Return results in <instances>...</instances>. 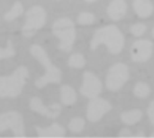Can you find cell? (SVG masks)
<instances>
[{
    "label": "cell",
    "instance_id": "cell-4",
    "mask_svg": "<svg viewBox=\"0 0 154 138\" xmlns=\"http://www.w3.org/2000/svg\"><path fill=\"white\" fill-rule=\"evenodd\" d=\"M52 32L60 39L59 48L62 51L69 52L76 39V30L72 21L69 18L59 19L52 25Z\"/></svg>",
    "mask_w": 154,
    "mask_h": 138
},
{
    "label": "cell",
    "instance_id": "cell-23",
    "mask_svg": "<svg viewBox=\"0 0 154 138\" xmlns=\"http://www.w3.org/2000/svg\"><path fill=\"white\" fill-rule=\"evenodd\" d=\"M146 31V26L143 23H136L131 27V31L134 36H141Z\"/></svg>",
    "mask_w": 154,
    "mask_h": 138
},
{
    "label": "cell",
    "instance_id": "cell-1",
    "mask_svg": "<svg viewBox=\"0 0 154 138\" xmlns=\"http://www.w3.org/2000/svg\"><path fill=\"white\" fill-rule=\"evenodd\" d=\"M100 44H105L112 54H118L124 48L125 38L116 26L108 25L96 31L90 48L92 50H95Z\"/></svg>",
    "mask_w": 154,
    "mask_h": 138
},
{
    "label": "cell",
    "instance_id": "cell-22",
    "mask_svg": "<svg viewBox=\"0 0 154 138\" xmlns=\"http://www.w3.org/2000/svg\"><path fill=\"white\" fill-rule=\"evenodd\" d=\"M94 22H95V16L90 13H81L78 17V22L83 25L91 24Z\"/></svg>",
    "mask_w": 154,
    "mask_h": 138
},
{
    "label": "cell",
    "instance_id": "cell-25",
    "mask_svg": "<svg viewBox=\"0 0 154 138\" xmlns=\"http://www.w3.org/2000/svg\"><path fill=\"white\" fill-rule=\"evenodd\" d=\"M119 137H132V134H131V132L128 129H123L120 132Z\"/></svg>",
    "mask_w": 154,
    "mask_h": 138
},
{
    "label": "cell",
    "instance_id": "cell-5",
    "mask_svg": "<svg viewBox=\"0 0 154 138\" xmlns=\"http://www.w3.org/2000/svg\"><path fill=\"white\" fill-rule=\"evenodd\" d=\"M11 129L16 137H23L24 127L23 116L16 111H9L0 115V132Z\"/></svg>",
    "mask_w": 154,
    "mask_h": 138
},
{
    "label": "cell",
    "instance_id": "cell-28",
    "mask_svg": "<svg viewBox=\"0 0 154 138\" xmlns=\"http://www.w3.org/2000/svg\"><path fill=\"white\" fill-rule=\"evenodd\" d=\"M152 34H153V36H154V28H153V30H152Z\"/></svg>",
    "mask_w": 154,
    "mask_h": 138
},
{
    "label": "cell",
    "instance_id": "cell-27",
    "mask_svg": "<svg viewBox=\"0 0 154 138\" xmlns=\"http://www.w3.org/2000/svg\"><path fill=\"white\" fill-rule=\"evenodd\" d=\"M87 2H89V3H91V2H94V1H96V0H86Z\"/></svg>",
    "mask_w": 154,
    "mask_h": 138
},
{
    "label": "cell",
    "instance_id": "cell-8",
    "mask_svg": "<svg viewBox=\"0 0 154 138\" xmlns=\"http://www.w3.org/2000/svg\"><path fill=\"white\" fill-rule=\"evenodd\" d=\"M102 91L101 81L92 73L86 72L83 76V84L80 88V93L88 98L97 97Z\"/></svg>",
    "mask_w": 154,
    "mask_h": 138
},
{
    "label": "cell",
    "instance_id": "cell-2",
    "mask_svg": "<svg viewBox=\"0 0 154 138\" xmlns=\"http://www.w3.org/2000/svg\"><path fill=\"white\" fill-rule=\"evenodd\" d=\"M30 52L45 68L44 75L35 81V86L42 89L48 84L60 83L61 80V72L51 62L45 50L41 46L35 44L30 48Z\"/></svg>",
    "mask_w": 154,
    "mask_h": 138
},
{
    "label": "cell",
    "instance_id": "cell-29",
    "mask_svg": "<svg viewBox=\"0 0 154 138\" xmlns=\"http://www.w3.org/2000/svg\"><path fill=\"white\" fill-rule=\"evenodd\" d=\"M152 137H154V133H153V134H152Z\"/></svg>",
    "mask_w": 154,
    "mask_h": 138
},
{
    "label": "cell",
    "instance_id": "cell-6",
    "mask_svg": "<svg viewBox=\"0 0 154 138\" xmlns=\"http://www.w3.org/2000/svg\"><path fill=\"white\" fill-rule=\"evenodd\" d=\"M129 79L128 67L122 63L114 65L106 77V87L112 92L120 90Z\"/></svg>",
    "mask_w": 154,
    "mask_h": 138
},
{
    "label": "cell",
    "instance_id": "cell-9",
    "mask_svg": "<svg viewBox=\"0 0 154 138\" xmlns=\"http://www.w3.org/2000/svg\"><path fill=\"white\" fill-rule=\"evenodd\" d=\"M112 109L111 104L103 99L100 98H93L88 106L87 111V117L89 121L97 122L102 119V117Z\"/></svg>",
    "mask_w": 154,
    "mask_h": 138
},
{
    "label": "cell",
    "instance_id": "cell-15",
    "mask_svg": "<svg viewBox=\"0 0 154 138\" xmlns=\"http://www.w3.org/2000/svg\"><path fill=\"white\" fill-rule=\"evenodd\" d=\"M60 99H61V102L64 105L69 106L76 102L77 94L73 88H71L69 85H64L60 89Z\"/></svg>",
    "mask_w": 154,
    "mask_h": 138
},
{
    "label": "cell",
    "instance_id": "cell-26",
    "mask_svg": "<svg viewBox=\"0 0 154 138\" xmlns=\"http://www.w3.org/2000/svg\"><path fill=\"white\" fill-rule=\"evenodd\" d=\"M136 137H144V135H143V132H139V133L136 135Z\"/></svg>",
    "mask_w": 154,
    "mask_h": 138
},
{
    "label": "cell",
    "instance_id": "cell-16",
    "mask_svg": "<svg viewBox=\"0 0 154 138\" xmlns=\"http://www.w3.org/2000/svg\"><path fill=\"white\" fill-rule=\"evenodd\" d=\"M142 117H143V112L141 110H130V111L123 113L121 116V119L125 124L134 125L137 123L138 121H140Z\"/></svg>",
    "mask_w": 154,
    "mask_h": 138
},
{
    "label": "cell",
    "instance_id": "cell-21",
    "mask_svg": "<svg viewBox=\"0 0 154 138\" xmlns=\"http://www.w3.org/2000/svg\"><path fill=\"white\" fill-rule=\"evenodd\" d=\"M14 55H15V50L13 48L12 41L9 40H7V44L5 48H0V59L8 58V57H14Z\"/></svg>",
    "mask_w": 154,
    "mask_h": 138
},
{
    "label": "cell",
    "instance_id": "cell-24",
    "mask_svg": "<svg viewBox=\"0 0 154 138\" xmlns=\"http://www.w3.org/2000/svg\"><path fill=\"white\" fill-rule=\"evenodd\" d=\"M148 115H149L152 124L154 126V101L150 104L148 108Z\"/></svg>",
    "mask_w": 154,
    "mask_h": 138
},
{
    "label": "cell",
    "instance_id": "cell-3",
    "mask_svg": "<svg viewBox=\"0 0 154 138\" xmlns=\"http://www.w3.org/2000/svg\"><path fill=\"white\" fill-rule=\"evenodd\" d=\"M28 70L25 66L18 67L9 76H0V98L17 97L28 78Z\"/></svg>",
    "mask_w": 154,
    "mask_h": 138
},
{
    "label": "cell",
    "instance_id": "cell-17",
    "mask_svg": "<svg viewBox=\"0 0 154 138\" xmlns=\"http://www.w3.org/2000/svg\"><path fill=\"white\" fill-rule=\"evenodd\" d=\"M23 8L22 4L20 2H16L13 5L11 10L5 14V20L7 22H11L14 20L15 18H17L19 15H21L23 13Z\"/></svg>",
    "mask_w": 154,
    "mask_h": 138
},
{
    "label": "cell",
    "instance_id": "cell-14",
    "mask_svg": "<svg viewBox=\"0 0 154 138\" xmlns=\"http://www.w3.org/2000/svg\"><path fill=\"white\" fill-rule=\"evenodd\" d=\"M134 8L136 13L142 18L150 16L153 12V5L150 0H134Z\"/></svg>",
    "mask_w": 154,
    "mask_h": 138
},
{
    "label": "cell",
    "instance_id": "cell-13",
    "mask_svg": "<svg viewBox=\"0 0 154 138\" xmlns=\"http://www.w3.org/2000/svg\"><path fill=\"white\" fill-rule=\"evenodd\" d=\"M36 131L40 137H63L66 134L65 129L59 124H52L46 128L36 127Z\"/></svg>",
    "mask_w": 154,
    "mask_h": 138
},
{
    "label": "cell",
    "instance_id": "cell-10",
    "mask_svg": "<svg viewBox=\"0 0 154 138\" xmlns=\"http://www.w3.org/2000/svg\"><path fill=\"white\" fill-rule=\"evenodd\" d=\"M153 44L148 40H139L135 41L131 49L132 59L134 62H145L152 54Z\"/></svg>",
    "mask_w": 154,
    "mask_h": 138
},
{
    "label": "cell",
    "instance_id": "cell-18",
    "mask_svg": "<svg viewBox=\"0 0 154 138\" xmlns=\"http://www.w3.org/2000/svg\"><path fill=\"white\" fill-rule=\"evenodd\" d=\"M86 60L83 55L81 54H73L69 59V66L70 67L81 68L85 66Z\"/></svg>",
    "mask_w": 154,
    "mask_h": 138
},
{
    "label": "cell",
    "instance_id": "cell-12",
    "mask_svg": "<svg viewBox=\"0 0 154 138\" xmlns=\"http://www.w3.org/2000/svg\"><path fill=\"white\" fill-rule=\"evenodd\" d=\"M126 9L127 5L125 0H113L107 8V13L112 20L117 21L125 16Z\"/></svg>",
    "mask_w": 154,
    "mask_h": 138
},
{
    "label": "cell",
    "instance_id": "cell-7",
    "mask_svg": "<svg viewBox=\"0 0 154 138\" xmlns=\"http://www.w3.org/2000/svg\"><path fill=\"white\" fill-rule=\"evenodd\" d=\"M46 20V13L41 6H32L26 13V21L23 27L25 36H31L32 31L41 29Z\"/></svg>",
    "mask_w": 154,
    "mask_h": 138
},
{
    "label": "cell",
    "instance_id": "cell-19",
    "mask_svg": "<svg viewBox=\"0 0 154 138\" xmlns=\"http://www.w3.org/2000/svg\"><path fill=\"white\" fill-rule=\"evenodd\" d=\"M150 86L147 84L144 83H138L135 87H134V94L135 96L139 97V98H145L149 95L150 93Z\"/></svg>",
    "mask_w": 154,
    "mask_h": 138
},
{
    "label": "cell",
    "instance_id": "cell-11",
    "mask_svg": "<svg viewBox=\"0 0 154 138\" xmlns=\"http://www.w3.org/2000/svg\"><path fill=\"white\" fill-rule=\"evenodd\" d=\"M30 108L32 110L42 116H45L49 119H56L60 115V110H61V107L60 104L54 103L51 106L46 107L42 104V100L37 97H34L31 100Z\"/></svg>",
    "mask_w": 154,
    "mask_h": 138
},
{
    "label": "cell",
    "instance_id": "cell-20",
    "mask_svg": "<svg viewBox=\"0 0 154 138\" xmlns=\"http://www.w3.org/2000/svg\"><path fill=\"white\" fill-rule=\"evenodd\" d=\"M84 127H85V121H84V119H82L80 118L73 119L69 124V128L70 131L74 132V133L81 132L83 130Z\"/></svg>",
    "mask_w": 154,
    "mask_h": 138
}]
</instances>
